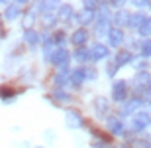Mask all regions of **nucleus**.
<instances>
[{
	"label": "nucleus",
	"instance_id": "28",
	"mask_svg": "<svg viewBox=\"0 0 151 148\" xmlns=\"http://www.w3.org/2000/svg\"><path fill=\"white\" fill-rule=\"evenodd\" d=\"M18 2H20V4H24V2H28V0H18Z\"/></svg>",
	"mask_w": 151,
	"mask_h": 148
},
{
	"label": "nucleus",
	"instance_id": "27",
	"mask_svg": "<svg viewBox=\"0 0 151 148\" xmlns=\"http://www.w3.org/2000/svg\"><path fill=\"white\" fill-rule=\"evenodd\" d=\"M0 95H2V97L4 99H8L12 95V91H8V89H6V87H2V89H0Z\"/></svg>",
	"mask_w": 151,
	"mask_h": 148
},
{
	"label": "nucleus",
	"instance_id": "15",
	"mask_svg": "<svg viewBox=\"0 0 151 148\" xmlns=\"http://www.w3.org/2000/svg\"><path fill=\"white\" fill-rule=\"evenodd\" d=\"M139 34L141 36H149L151 34V18H145L139 26Z\"/></svg>",
	"mask_w": 151,
	"mask_h": 148
},
{
	"label": "nucleus",
	"instance_id": "16",
	"mask_svg": "<svg viewBox=\"0 0 151 148\" xmlns=\"http://www.w3.org/2000/svg\"><path fill=\"white\" fill-rule=\"evenodd\" d=\"M108 128H110L112 132H122V120L110 119V120H108Z\"/></svg>",
	"mask_w": 151,
	"mask_h": 148
},
{
	"label": "nucleus",
	"instance_id": "7",
	"mask_svg": "<svg viewBox=\"0 0 151 148\" xmlns=\"http://www.w3.org/2000/svg\"><path fill=\"white\" fill-rule=\"evenodd\" d=\"M129 61H132V53H129V51H120L116 55L114 65H116V67H122V65H126V63H129Z\"/></svg>",
	"mask_w": 151,
	"mask_h": 148
},
{
	"label": "nucleus",
	"instance_id": "22",
	"mask_svg": "<svg viewBox=\"0 0 151 148\" xmlns=\"http://www.w3.org/2000/svg\"><path fill=\"white\" fill-rule=\"evenodd\" d=\"M139 107V101H137V99H135V101H132L128 105V107H124V113H132V111H134V109H137Z\"/></svg>",
	"mask_w": 151,
	"mask_h": 148
},
{
	"label": "nucleus",
	"instance_id": "23",
	"mask_svg": "<svg viewBox=\"0 0 151 148\" xmlns=\"http://www.w3.org/2000/svg\"><path fill=\"white\" fill-rule=\"evenodd\" d=\"M83 4H84V8H88V10H94L96 4H98V0H83Z\"/></svg>",
	"mask_w": 151,
	"mask_h": 148
},
{
	"label": "nucleus",
	"instance_id": "32",
	"mask_svg": "<svg viewBox=\"0 0 151 148\" xmlns=\"http://www.w3.org/2000/svg\"><path fill=\"white\" fill-rule=\"evenodd\" d=\"M149 83H151V81H149Z\"/></svg>",
	"mask_w": 151,
	"mask_h": 148
},
{
	"label": "nucleus",
	"instance_id": "2",
	"mask_svg": "<svg viewBox=\"0 0 151 148\" xmlns=\"http://www.w3.org/2000/svg\"><path fill=\"white\" fill-rule=\"evenodd\" d=\"M128 95V85H126V81H116L112 87V99L114 101H124Z\"/></svg>",
	"mask_w": 151,
	"mask_h": 148
},
{
	"label": "nucleus",
	"instance_id": "8",
	"mask_svg": "<svg viewBox=\"0 0 151 148\" xmlns=\"http://www.w3.org/2000/svg\"><path fill=\"white\" fill-rule=\"evenodd\" d=\"M86 38H88V36H86V30H77V32H75L73 34V38H71V40H73V44L75 46H83L84 42H86Z\"/></svg>",
	"mask_w": 151,
	"mask_h": 148
},
{
	"label": "nucleus",
	"instance_id": "1",
	"mask_svg": "<svg viewBox=\"0 0 151 148\" xmlns=\"http://www.w3.org/2000/svg\"><path fill=\"white\" fill-rule=\"evenodd\" d=\"M149 122H151V119H149V114H147V113L135 114L134 119H132V131H143Z\"/></svg>",
	"mask_w": 151,
	"mask_h": 148
},
{
	"label": "nucleus",
	"instance_id": "26",
	"mask_svg": "<svg viewBox=\"0 0 151 148\" xmlns=\"http://www.w3.org/2000/svg\"><path fill=\"white\" fill-rule=\"evenodd\" d=\"M132 4L137 6V8H141V6H145V4H147V0H132Z\"/></svg>",
	"mask_w": 151,
	"mask_h": 148
},
{
	"label": "nucleus",
	"instance_id": "25",
	"mask_svg": "<svg viewBox=\"0 0 151 148\" xmlns=\"http://www.w3.org/2000/svg\"><path fill=\"white\" fill-rule=\"evenodd\" d=\"M32 22H34V14H28L24 20V26H32Z\"/></svg>",
	"mask_w": 151,
	"mask_h": 148
},
{
	"label": "nucleus",
	"instance_id": "4",
	"mask_svg": "<svg viewBox=\"0 0 151 148\" xmlns=\"http://www.w3.org/2000/svg\"><path fill=\"white\" fill-rule=\"evenodd\" d=\"M108 40H110V44H112L114 47L120 46L124 42V32L120 28H112V30H108Z\"/></svg>",
	"mask_w": 151,
	"mask_h": 148
},
{
	"label": "nucleus",
	"instance_id": "11",
	"mask_svg": "<svg viewBox=\"0 0 151 148\" xmlns=\"http://www.w3.org/2000/svg\"><path fill=\"white\" fill-rule=\"evenodd\" d=\"M92 18H94V12L86 8V10H83L81 14H78V22L81 24H88V22H92Z\"/></svg>",
	"mask_w": 151,
	"mask_h": 148
},
{
	"label": "nucleus",
	"instance_id": "14",
	"mask_svg": "<svg viewBox=\"0 0 151 148\" xmlns=\"http://www.w3.org/2000/svg\"><path fill=\"white\" fill-rule=\"evenodd\" d=\"M4 16H6V20H16V18L20 16L18 6H8V8H6V12H4Z\"/></svg>",
	"mask_w": 151,
	"mask_h": 148
},
{
	"label": "nucleus",
	"instance_id": "5",
	"mask_svg": "<svg viewBox=\"0 0 151 148\" xmlns=\"http://www.w3.org/2000/svg\"><path fill=\"white\" fill-rule=\"evenodd\" d=\"M88 53H90V59H104V57H108V47L102 46V44H96Z\"/></svg>",
	"mask_w": 151,
	"mask_h": 148
},
{
	"label": "nucleus",
	"instance_id": "13",
	"mask_svg": "<svg viewBox=\"0 0 151 148\" xmlns=\"http://www.w3.org/2000/svg\"><path fill=\"white\" fill-rule=\"evenodd\" d=\"M24 40L28 42L29 46H35V44H37V40H39V36H37V32H34V30H26Z\"/></svg>",
	"mask_w": 151,
	"mask_h": 148
},
{
	"label": "nucleus",
	"instance_id": "31",
	"mask_svg": "<svg viewBox=\"0 0 151 148\" xmlns=\"http://www.w3.org/2000/svg\"><path fill=\"white\" fill-rule=\"evenodd\" d=\"M0 34H2V30H0Z\"/></svg>",
	"mask_w": 151,
	"mask_h": 148
},
{
	"label": "nucleus",
	"instance_id": "19",
	"mask_svg": "<svg viewBox=\"0 0 151 148\" xmlns=\"http://www.w3.org/2000/svg\"><path fill=\"white\" fill-rule=\"evenodd\" d=\"M135 81L139 83V85H149V75L145 73V71H141V73H137V77H135Z\"/></svg>",
	"mask_w": 151,
	"mask_h": 148
},
{
	"label": "nucleus",
	"instance_id": "12",
	"mask_svg": "<svg viewBox=\"0 0 151 148\" xmlns=\"http://www.w3.org/2000/svg\"><path fill=\"white\" fill-rule=\"evenodd\" d=\"M84 77H86V75H84L83 69H77V71L71 73V81H73V85H81V83L84 81Z\"/></svg>",
	"mask_w": 151,
	"mask_h": 148
},
{
	"label": "nucleus",
	"instance_id": "6",
	"mask_svg": "<svg viewBox=\"0 0 151 148\" xmlns=\"http://www.w3.org/2000/svg\"><path fill=\"white\" fill-rule=\"evenodd\" d=\"M67 125L71 128H78V126L83 125V119H81V114L77 111H67Z\"/></svg>",
	"mask_w": 151,
	"mask_h": 148
},
{
	"label": "nucleus",
	"instance_id": "29",
	"mask_svg": "<svg viewBox=\"0 0 151 148\" xmlns=\"http://www.w3.org/2000/svg\"><path fill=\"white\" fill-rule=\"evenodd\" d=\"M0 2H6V0H0Z\"/></svg>",
	"mask_w": 151,
	"mask_h": 148
},
{
	"label": "nucleus",
	"instance_id": "10",
	"mask_svg": "<svg viewBox=\"0 0 151 148\" xmlns=\"http://www.w3.org/2000/svg\"><path fill=\"white\" fill-rule=\"evenodd\" d=\"M57 16H59V20H61V22H67L69 18L73 16V8H71V6H61Z\"/></svg>",
	"mask_w": 151,
	"mask_h": 148
},
{
	"label": "nucleus",
	"instance_id": "18",
	"mask_svg": "<svg viewBox=\"0 0 151 148\" xmlns=\"http://www.w3.org/2000/svg\"><path fill=\"white\" fill-rule=\"evenodd\" d=\"M114 22H116V26H122V24H128V14L124 10H120L118 12V16L114 18Z\"/></svg>",
	"mask_w": 151,
	"mask_h": 148
},
{
	"label": "nucleus",
	"instance_id": "30",
	"mask_svg": "<svg viewBox=\"0 0 151 148\" xmlns=\"http://www.w3.org/2000/svg\"><path fill=\"white\" fill-rule=\"evenodd\" d=\"M147 2H149V4H151V0H147Z\"/></svg>",
	"mask_w": 151,
	"mask_h": 148
},
{
	"label": "nucleus",
	"instance_id": "21",
	"mask_svg": "<svg viewBox=\"0 0 151 148\" xmlns=\"http://www.w3.org/2000/svg\"><path fill=\"white\" fill-rule=\"evenodd\" d=\"M96 109H98V113H106V99L104 97L96 99Z\"/></svg>",
	"mask_w": 151,
	"mask_h": 148
},
{
	"label": "nucleus",
	"instance_id": "17",
	"mask_svg": "<svg viewBox=\"0 0 151 148\" xmlns=\"http://www.w3.org/2000/svg\"><path fill=\"white\" fill-rule=\"evenodd\" d=\"M75 57H77L78 61H86V59H90V53L86 50H83V47H78V50L75 51Z\"/></svg>",
	"mask_w": 151,
	"mask_h": 148
},
{
	"label": "nucleus",
	"instance_id": "24",
	"mask_svg": "<svg viewBox=\"0 0 151 148\" xmlns=\"http://www.w3.org/2000/svg\"><path fill=\"white\" fill-rule=\"evenodd\" d=\"M63 40H65V34H63V32H57V34L53 36V40H51V42H53V44H61Z\"/></svg>",
	"mask_w": 151,
	"mask_h": 148
},
{
	"label": "nucleus",
	"instance_id": "3",
	"mask_svg": "<svg viewBox=\"0 0 151 148\" xmlns=\"http://www.w3.org/2000/svg\"><path fill=\"white\" fill-rule=\"evenodd\" d=\"M51 61L55 63V65H59V67H65L69 63V51L65 50H57L53 55H51Z\"/></svg>",
	"mask_w": 151,
	"mask_h": 148
},
{
	"label": "nucleus",
	"instance_id": "9",
	"mask_svg": "<svg viewBox=\"0 0 151 148\" xmlns=\"http://www.w3.org/2000/svg\"><path fill=\"white\" fill-rule=\"evenodd\" d=\"M143 20H145V16H143V14H134V16H128V26H132V28H139Z\"/></svg>",
	"mask_w": 151,
	"mask_h": 148
},
{
	"label": "nucleus",
	"instance_id": "20",
	"mask_svg": "<svg viewBox=\"0 0 151 148\" xmlns=\"http://www.w3.org/2000/svg\"><path fill=\"white\" fill-rule=\"evenodd\" d=\"M141 55L143 57L151 55V40H145L143 44H141Z\"/></svg>",
	"mask_w": 151,
	"mask_h": 148
}]
</instances>
